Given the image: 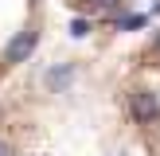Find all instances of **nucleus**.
<instances>
[{
	"label": "nucleus",
	"mask_w": 160,
	"mask_h": 156,
	"mask_svg": "<svg viewBox=\"0 0 160 156\" xmlns=\"http://www.w3.org/2000/svg\"><path fill=\"white\" fill-rule=\"evenodd\" d=\"M129 113L137 125H160V98L152 90H133L129 94Z\"/></svg>",
	"instance_id": "1"
},
{
	"label": "nucleus",
	"mask_w": 160,
	"mask_h": 156,
	"mask_svg": "<svg viewBox=\"0 0 160 156\" xmlns=\"http://www.w3.org/2000/svg\"><path fill=\"white\" fill-rule=\"evenodd\" d=\"M35 43H39V31L35 27H23L20 35L4 47V62H12V66H16V62H28L31 51H35Z\"/></svg>",
	"instance_id": "2"
},
{
	"label": "nucleus",
	"mask_w": 160,
	"mask_h": 156,
	"mask_svg": "<svg viewBox=\"0 0 160 156\" xmlns=\"http://www.w3.org/2000/svg\"><path fill=\"white\" fill-rule=\"evenodd\" d=\"M70 78H74V70H70V66H62V70H51V74H47V82H51L55 90H62Z\"/></svg>",
	"instance_id": "3"
},
{
	"label": "nucleus",
	"mask_w": 160,
	"mask_h": 156,
	"mask_svg": "<svg viewBox=\"0 0 160 156\" xmlns=\"http://www.w3.org/2000/svg\"><path fill=\"white\" fill-rule=\"evenodd\" d=\"M117 4H121V0H82L86 12H113Z\"/></svg>",
	"instance_id": "4"
},
{
	"label": "nucleus",
	"mask_w": 160,
	"mask_h": 156,
	"mask_svg": "<svg viewBox=\"0 0 160 156\" xmlns=\"http://www.w3.org/2000/svg\"><path fill=\"white\" fill-rule=\"evenodd\" d=\"M117 27H121V31H137V27H145V16H121Z\"/></svg>",
	"instance_id": "5"
},
{
	"label": "nucleus",
	"mask_w": 160,
	"mask_h": 156,
	"mask_svg": "<svg viewBox=\"0 0 160 156\" xmlns=\"http://www.w3.org/2000/svg\"><path fill=\"white\" fill-rule=\"evenodd\" d=\"M70 35H90V23H86V20H74V23H70Z\"/></svg>",
	"instance_id": "6"
},
{
	"label": "nucleus",
	"mask_w": 160,
	"mask_h": 156,
	"mask_svg": "<svg viewBox=\"0 0 160 156\" xmlns=\"http://www.w3.org/2000/svg\"><path fill=\"white\" fill-rule=\"evenodd\" d=\"M0 156H16V152H12V144H8V140H0Z\"/></svg>",
	"instance_id": "7"
},
{
	"label": "nucleus",
	"mask_w": 160,
	"mask_h": 156,
	"mask_svg": "<svg viewBox=\"0 0 160 156\" xmlns=\"http://www.w3.org/2000/svg\"><path fill=\"white\" fill-rule=\"evenodd\" d=\"M152 51H156V55H160V35H156V39H152Z\"/></svg>",
	"instance_id": "8"
}]
</instances>
